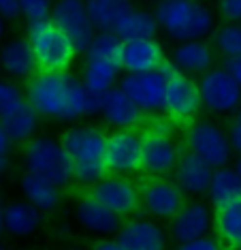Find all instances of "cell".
<instances>
[{
    "instance_id": "1",
    "label": "cell",
    "mask_w": 241,
    "mask_h": 250,
    "mask_svg": "<svg viewBox=\"0 0 241 250\" xmlns=\"http://www.w3.org/2000/svg\"><path fill=\"white\" fill-rule=\"evenodd\" d=\"M26 99L39 118L56 122H77L100 109V99L83 88L81 79L68 73L37 71L28 79Z\"/></svg>"
},
{
    "instance_id": "2",
    "label": "cell",
    "mask_w": 241,
    "mask_h": 250,
    "mask_svg": "<svg viewBox=\"0 0 241 250\" xmlns=\"http://www.w3.org/2000/svg\"><path fill=\"white\" fill-rule=\"evenodd\" d=\"M158 28L171 41H203L216 28V15L199 0H160L154 9Z\"/></svg>"
},
{
    "instance_id": "3",
    "label": "cell",
    "mask_w": 241,
    "mask_h": 250,
    "mask_svg": "<svg viewBox=\"0 0 241 250\" xmlns=\"http://www.w3.org/2000/svg\"><path fill=\"white\" fill-rule=\"evenodd\" d=\"M28 41H30L34 60L39 71L45 73H64L73 64L77 49L58 26L51 20L28 21Z\"/></svg>"
},
{
    "instance_id": "4",
    "label": "cell",
    "mask_w": 241,
    "mask_h": 250,
    "mask_svg": "<svg viewBox=\"0 0 241 250\" xmlns=\"http://www.w3.org/2000/svg\"><path fill=\"white\" fill-rule=\"evenodd\" d=\"M24 165L26 173L37 175L58 188L66 186L73 180L71 156L66 154L60 139L47 137V135H37L30 141H26Z\"/></svg>"
},
{
    "instance_id": "5",
    "label": "cell",
    "mask_w": 241,
    "mask_h": 250,
    "mask_svg": "<svg viewBox=\"0 0 241 250\" xmlns=\"http://www.w3.org/2000/svg\"><path fill=\"white\" fill-rule=\"evenodd\" d=\"M0 126L11 144L30 141L39 126V116L26 94L7 79H0Z\"/></svg>"
},
{
    "instance_id": "6",
    "label": "cell",
    "mask_w": 241,
    "mask_h": 250,
    "mask_svg": "<svg viewBox=\"0 0 241 250\" xmlns=\"http://www.w3.org/2000/svg\"><path fill=\"white\" fill-rule=\"evenodd\" d=\"M102 163L107 173L133 175L143 169V137L135 128H118L107 135Z\"/></svg>"
},
{
    "instance_id": "7",
    "label": "cell",
    "mask_w": 241,
    "mask_h": 250,
    "mask_svg": "<svg viewBox=\"0 0 241 250\" xmlns=\"http://www.w3.org/2000/svg\"><path fill=\"white\" fill-rule=\"evenodd\" d=\"M188 152L203 158L209 167H226L231 163L233 147L226 133L211 120H194L186 130Z\"/></svg>"
},
{
    "instance_id": "8",
    "label": "cell",
    "mask_w": 241,
    "mask_h": 250,
    "mask_svg": "<svg viewBox=\"0 0 241 250\" xmlns=\"http://www.w3.org/2000/svg\"><path fill=\"white\" fill-rule=\"evenodd\" d=\"M201 103L214 113H233L241 107V88L224 66L205 71L199 79Z\"/></svg>"
},
{
    "instance_id": "9",
    "label": "cell",
    "mask_w": 241,
    "mask_h": 250,
    "mask_svg": "<svg viewBox=\"0 0 241 250\" xmlns=\"http://www.w3.org/2000/svg\"><path fill=\"white\" fill-rule=\"evenodd\" d=\"M201 107V92L199 83L190 75H183L180 71H173L166 77L164 88V107L171 122H190L199 116Z\"/></svg>"
},
{
    "instance_id": "10",
    "label": "cell",
    "mask_w": 241,
    "mask_h": 250,
    "mask_svg": "<svg viewBox=\"0 0 241 250\" xmlns=\"http://www.w3.org/2000/svg\"><path fill=\"white\" fill-rule=\"evenodd\" d=\"M90 195L99 203H102L107 209H111L113 214H118L120 218L135 214L141 206L139 186H137L128 175L107 173L100 182H96V184L92 186Z\"/></svg>"
},
{
    "instance_id": "11",
    "label": "cell",
    "mask_w": 241,
    "mask_h": 250,
    "mask_svg": "<svg viewBox=\"0 0 241 250\" xmlns=\"http://www.w3.org/2000/svg\"><path fill=\"white\" fill-rule=\"evenodd\" d=\"M49 20L71 39L77 54H83L92 41V37L96 35L94 26H92L88 18V9H85L83 0H56V4L51 7Z\"/></svg>"
},
{
    "instance_id": "12",
    "label": "cell",
    "mask_w": 241,
    "mask_h": 250,
    "mask_svg": "<svg viewBox=\"0 0 241 250\" xmlns=\"http://www.w3.org/2000/svg\"><path fill=\"white\" fill-rule=\"evenodd\" d=\"M143 113H158L164 107L166 75L160 69L147 73H126L118 83Z\"/></svg>"
},
{
    "instance_id": "13",
    "label": "cell",
    "mask_w": 241,
    "mask_h": 250,
    "mask_svg": "<svg viewBox=\"0 0 241 250\" xmlns=\"http://www.w3.org/2000/svg\"><path fill=\"white\" fill-rule=\"evenodd\" d=\"M143 137V169L154 178H162L175 169L180 161V146L171 137L169 130H158L150 126Z\"/></svg>"
},
{
    "instance_id": "14",
    "label": "cell",
    "mask_w": 241,
    "mask_h": 250,
    "mask_svg": "<svg viewBox=\"0 0 241 250\" xmlns=\"http://www.w3.org/2000/svg\"><path fill=\"white\" fill-rule=\"evenodd\" d=\"M60 144L64 146L73 165L75 163H102L107 133L99 126L77 124V126H71L68 130H64Z\"/></svg>"
},
{
    "instance_id": "15",
    "label": "cell",
    "mask_w": 241,
    "mask_h": 250,
    "mask_svg": "<svg viewBox=\"0 0 241 250\" xmlns=\"http://www.w3.org/2000/svg\"><path fill=\"white\" fill-rule=\"evenodd\" d=\"M139 195L143 209L154 218H173L183 206V192L177 188L175 182L162 178L147 180Z\"/></svg>"
},
{
    "instance_id": "16",
    "label": "cell",
    "mask_w": 241,
    "mask_h": 250,
    "mask_svg": "<svg viewBox=\"0 0 241 250\" xmlns=\"http://www.w3.org/2000/svg\"><path fill=\"white\" fill-rule=\"evenodd\" d=\"M214 223L211 209L207 208V203L203 201H190L183 203L173 218H171V235L177 242H190L197 237L207 235Z\"/></svg>"
},
{
    "instance_id": "17",
    "label": "cell",
    "mask_w": 241,
    "mask_h": 250,
    "mask_svg": "<svg viewBox=\"0 0 241 250\" xmlns=\"http://www.w3.org/2000/svg\"><path fill=\"white\" fill-rule=\"evenodd\" d=\"M99 113L113 128H135L143 120V111L135 105V101L120 86H113L109 92L100 96Z\"/></svg>"
},
{
    "instance_id": "18",
    "label": "cell",
    "mask_w": 241,
    "mask_h": 250,
    "mask_svg": "<svg viewBox=\"0 0 241 250\" xmlns=\"http://www.w3.org/2000/svg\"><path fill=\"white\" fill-rule=\"evenodd\" d=\"M116 240L126 250H164L166 235L162 227L147 218H135L118 229Z\"/></svg>"
},
{
    "instance_id": "19",
    "label": "cell",
    "mask_w": 241,
    "mask_h": 250,
    "mask_svg": "<svg viewBox=\"0 0 241 250\" xmlns=\"http://www.w3.org/2000/svg\"><path fill=\"white\" fill-rule=\"evenodd\" d=\"M173 173L177 188L183 195L199 197V195H207L214 167H209L203 158H199L192 152H186V154H180V161H177Z\"/></svg>"
},
{
    "instance_id": "20",
    "label": "cell",
    "mask_w": 241,
    "mask_h": 250,
    "mask_svg": "<svg viewBox=\"0 0 241 250\" xmlns=\"http://www.w3.org/2000/svg\"><path fill=\"white\" fill-rule=\"evenodd\" d=\"M164 60H166L164 49L156 39L128 41L122 45L120 69L126 73H147V71H156Z\"/></svg>"
},
{
    "instance_id": "21",
    "label": "cell",
    "mask_w": 241,
    "mask_h": 250,
    "mask_svg": "<svg viewBox=\"0 0 241 250\" xmlns=\"http://www.w3.org/2000/svg\"><path fill=\"white\" fill-rule=\"evenodd\" d=\"M0 69L15 79H30L39 71L30 41L26 37L11 39L0 47Z\"/></svg>"
},
{
    "instance_id": "22",
    "label": "cell",
    "mask_w": 241,
    "mask_h": 250,
    "mask_svg": "<svg viewBox=\"0 0 241 250\" xmlns=\"http://www.w3.org/2000/svg\"><path fill=\"white\" fill-rule=\"evenodd\" d=\"M77 220L83 229L99 235H113L122 227V218L99 203L92 195H85L77 203Z\"/></svg>"
},
{
    "instance_id": "23",
    "label": "cell",
    "mask_w": 241,
    "mask_h": 250,
    "mask_svg": "<svg viewBox=\"0 0 241 250\" xmlns=\"http://www.w3.org/2000/svg\"><path fill=\"white\" fill-rule=\"evenodd\" d=\"M173 66L183 75H203L214 64V52L205 41H181L173 49Z\"/></svg>"
},
{
    "instance_id": "24",
    "label": "cell",
    "mask_w": 241,
    "mask_h": 250,
    "mask_svg": "<svg viewBox=\"0 0 241 250\" xmlns=\"http://www.w3.org/2000/svg\"><path fill=\"white\" fill-rule=\"evenodd\" d=\"M158 30H160L158 21L152 11L133 7L118 21V26L113 28V35L122 43H128V41H141V39H156Z\"/></svg>"
},
{
    "instance_id": "25",
    "label": "cell",
    "mask_w": 241,
    "mask_h": 250,
    "mask_svg": "<svg viewBox=\"0 0 241 250\" xmlns=\"http://www.w3.org/2000/svg\"><path fill=\"white\" fill-rule=\"evenodd\" d=\"M96 32H113L118 21L135 7L130 0H83Z\"/></svg>"
},
{
    "instance_id": "26",
    "label": "cell",
    "mask_w": 241,
    "mask_h": 250,
    "mask_svg": "<svg viewBox=\"0 0 241 250\" xmlns=\"http://www.w3.org/2000/svg\"><path fill=\"white\" fill-rule=\"evenodd\" d=\"M122 73L120 64L107 60H83V73H81V83L90 94L100 96L109 92L118 82V75Z\"/></svg>"
},
{
    "instance_id": "27",
    "label": "cell",
    "mask_w": 241,
    "mask_h": 250,
    "mask_svg": "<svg viewBox=\"0 0 241 250\" xmlns=\"http://www.w3.org/2000/svg\"><path fill=\"white\" fill-rule=\"evenodd\" d=\"M209 203L216 209L226 206V203L235 201L241 197V175L237 173L235 167H218L211 173V182L207 188Z\"/></svg>"
},
{
    "instance_id": "28",
    "label": "cell",
    "mask_w": 241,
    "mask_h": 250,
    "mask_svg": "<svg viewBox=\"0 0 241 250\" xmlns=\"http://www.w3.org/2000/svg\"><path fill=\"white\" fill-rule=\"evenodd\" d=\"M4 220V231L11 235H30L41 227L43 223V212H39L37 208H32L26 201H13L4 208L2 214Z\"/></svg>"
},
{
    "instance_id": "29",
    "label": "cell",
    "mask_w": 241,
    "mask_h": 250,
    "mask_svg": "<svg viewBox=\"0 0 241 250\" xmlns=\"http://www.w3.org/2000/svg\"><path fill=\"white\" fill-rule=\"evenodd\" d=\"M21 192L26 197V203L37 208L39 212H51L60 203V188L49 182H45L37 175L24 173L21 178Z\"/></svg>"
},
{
    "instance_id": "30",
    "label": "cell",
    "mask_w": 241,
    "mask_h": 250,
    "mask_svg": "<svg viewBox=\"0 0 241 250\" xmlns=\"http://www.w3.org/2000/svg\"><path fill=\"white\" fill-rule=\"evenodd\" d=\"M214 225H216L218 237L222 242H226L233 248L239 246L241 244V197L216 209Z\"/></svg>"
},
{
    "instance_id": "31",
    "label": "cell",
    "mask_w": 241,
    "mask_h": 250,
    "mask_svg": "<svg viewBox=\"0 0 241 250\" xmlns=\"http://www.w3.org/2000/svg\"><path fill=\"white\" fill-rule=\"evenodd\" d=\"M122 41L113 35V32H96L92 37L90 45L85 47V60H107V62H116L120 64L122 58Z\"/></svg>"
},
{
    "instance_id": "32",
    "label": "cell",
    "mask_w": 241,
    "mask_h": 250,
    "mask_svg": "<svg viewBox=\"0 0 241 250\" xmlns=\"http://www.w3.org/2000/svg\"><path fill=\"white\" fill-rule=\"evenodd\" d=\"M214 45L224 58H237L241 56V24L226 21L214 32Z\"/></svg>"
},
{
    "instance_id": "33",
    "label": "cell",
    "mask_w": 241,
    "mask_h": 250,
    "mask_svg": "<svg viewBox=\"0 0 241 250\" xmlns=\"http://www.w3.org/2000/svg\"><path fill=\"white\" fill-rule=\"evenodd\" d=\"M107 175L105 163H75L73 165V180L83 186H94Z\"/></svg>"
},
{
    "instance_id": "34",
    "label": "cell",
    "mask_w": 241,
    "mask_h": 250,
    "mask_svg": "<svg viewBox=\"0 0 241 250\" xmlns=\"http://www.w3.org/2000/svg\"><path fill=\"white\" fill-rule=\"evenodd\" d=\"M51 7H54L51 0H20V15H24L26 21L49 20Z\"/></svg>"
},
{
    "instance_id": "35",
    "label": "cell",
    "mask_w": 241,
    "mask_h": 250,
    "mask_svg": "<svg viewBox=\"0 0 241 250\" xmlns=\"http://www.w3.org/2000/svg\"><path fill=\"white\" fill-rule=\"evenodd\" d=\"M218 11L226 21L241 24V0H218Z\"/></svg>"
},
{
    "instance_id": "36",
    "label": "cell",
    "mask_w": 241,
    "mask_h": 250,
    "mask_svg": "<svg viewBox=\"0 0 241 250\" xmlns=\"http://www.w3.org/2000/svg\"><path fill=\"white\" fill-rule=\"evenodd\" d=\"M177 250H222L220 242L216 237H209V235H203V237H197V240H190V242H181Z\"/></svg>"
},
{
    "instance_id": "37",
    "label": "cell",
    "mask_w": 241,
    "mask_h": 250,
    "mask_svg": "<svg viewBox=\"0 0 241 250\" xmlns=\"http://www.w3.org/2000/svg\"><path fill=\"white\" fill-rule=\"evenodd\" d=\"M226 137H228V144H231L233 152H239L241 154V107L237 109V113H235L231 126H228Z\"/></svg>"
},
{
    "instance_id": "38",
    "label": "cell",
    "mask_w": 241,
    "mask_h": 250,
    "mask_svg": "<svg viewBox=\"0 0 241 250\" xmlns=\"http://www.w3.org/2000/svg\"><path fill=\"white\" fill-rule=\"evenodd\" d=\"M0 18L2 20L20 18V0H0Z\"/></svg>"
},
{
    "instance_id": "39",
    "label": "cell",
    "mask_w": 241,
    "mask_h": 250,
    "mask_svg": "<svg viewBox=\"0 0 241 250\" xmlns=\"http://www.w3.org/2000/svg\"><path fill=\"white\" fill-rule=\"evenodd\" d=\"M224 69L231 73V77L239 83V88H241V56H237V58H226Z\"/></svg>"
},
{
    "instance_id": "40",
    "label": "cell",
    "mask_w": 241,
    "mask_h": 250,
    "mask_svg": "<svg viewBox=\"0 0 241 250\" xmlns=\"http://www.w3.org/2000/svg\"><path fill=\"white\" fill-rule=\"evenodd\" d=\"M92 250H126V248H124L118 240H109V237H105V240L96 242V244H94V248H92Z\"/></svg>"
},
{
    "instance_id": "41",
    "label": "cell",
    "mask_w": 241,
    "mask_h": 250,
    "mask_svg": "<svg viewBox=\"0 0 241 250\" xmlns=\"http://www.w3.org/2000/svg\"><path fill=\"white\" fill-rule=\"evenodd\" d=\"M9 147H11V141L7 137V133L2 130V126H0V156H7L9 154Z\"/></svg>"
},
{
    "instance_id": "42",
    "label": "cell",
    "mask_w": 241,
    "mask_h": 250,
    "mask_svg": "<svg viewBox=\"0 0 241 250\" xmlns=\"http://www.w3.org/2000/svg\"><path fill=\"white\" fill-rule=\"evenodd\" d=\"M4 32H7V20L0 18V41L4 39Z\"/></svg>"
},
{
    "instance_id": "43",
    "label": "cell",
    "mask_w": 241,
    "mask_h": 250,
    "mask_svg": "<svg viewBox=\"0 0 241 250\" xmlns=\"http://www.w3.org/2000/svg\"><path fill=\"white\" fill-rule=\"evenodd\" d=\"M2 214H4V208H2V203H0V235H2V231H4V220H2Z\"/></svg>"
},
{
    "instance_id": "44",
    "label": "cell",
    "mask_w": 241,
    "mask_h": 250,
    "mask_svg": "<svg viewBox=\"0 0 241 250\" xmlns=\"http://www.w3.org/2000/svg\"><path fill=\"white\" fill-rule=\"evenodd\" d=\"M4 165H7V156H0V175L4 171Z\"/></svg>"
},
{
    "instance_id": "45",
    "label": "cell",
    "mask_w": 241,
    "mask_h": 250,
    "mask_svg": "<svg viewBox=\"0 0 241 250\" xmlns=\"http://www.w3.org/2000/svg\"><path fill=\"white\" fill-rule=\"evenodd\" d=\"M235 169H237V173L241 175V158H239V161H237V167H235Z\"/></svg>"
},
{
    "instance_id": "46",
    "label": "cell",
    "mask_w": 241,
    "mask_h": 250,
    "mask_svg": "<svg viewBox=\"0 0 241 250\" xmlns=\"http://www.w3.org/2000/svg\"><path fill=\"white\" fill-rule=\"evenodd\" d=\"M71 250H83V248H71Z\"/></svg>"
},
{
    "instance_id": "47",
    "label": "cell",
    "mask_w": 241,
    "mask_h": 250,
    "mask_svg": "<svg viewBox=\"0 0 241 250\" xmlns=\"http://www.w3.org/2000/svg\"><path fill=\"white\" fill-rule=\"evenodd\" d=\"M152 2H160V0H152Z\"/></svg>"
},
{
    "instance_id": "48",
    "label": "cell",
    "mask_w": 241,
    "mask_h": 250,
    "mask_svg": "<svg viewBox=\"0 0 241 250\" xmlns=\"http://www.w3.org/2000/svg\"><path fill=\"white\" fill-rule=\"evenodd\" d=\"M237 250H241V244H239V246H237Z\"/></svg>"
},
{
    "instance_id": "49",
    "label": "cell",
    "mask_w": 241,
    "mask_h": 250,
    "mask_svg": "<svg viewBox=\"0 0 241 250\" xmlns=\"http://www.w3.org/2000/svg\"><path fill=\"white\" fill-rule=\"evenodd\" d=\"M0 250H2V248H0Z\"/></svg>"
}]
</instances>
